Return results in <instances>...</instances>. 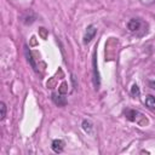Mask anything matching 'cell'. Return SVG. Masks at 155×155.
<instances>
[{
  "label": "cell",
  "instance_id": "cell-3",
  "mask_svg": "<svg viewBox=\"0 0 155 155\" xmlns=\"http://www.w3.org/2000/svg\"><path fill=\"white\" fill-rule=\"evenodd\" d=\"M51 148H52V150H53L54 153L59 154V153H62L63 149H64V142H63L62 139H54V140L52 142Z\"/></svg>",
  "mask_w": 155,
  "mask_h": 155
},
{
  "label": "cell",
  "instance_id": "cell-1",
  "mask_svg": "<svg viewBox=\"0 0 155 155\" xmlns=\"http://www.w3.org/2000/svg\"><path fill=\"white\" fill-rule=\"evenodd\" d=\"M96 33H97V28L94 25H88L85 31V35H84V44H88L94 38Z\"/></svg>",
  "mask_w": 155,
  "mask_h": 155
},
{
  "label": "cell",
  "instance_id": "cell-5",
  "mask_svg": "<svg viewBox=\"0 0 155 155\" xmlns=\"http://www.w3.org/2000/svg\"><path fill=\"white\" fill-rule=\"evenodd\" d=\"M52 99H53V102H54L58 107L65 105V103H67L65 97H63V96H61V94H57V93H53V94H52Z\"/></svg>",
  "mask_w": 155,
  "mask_h": 155
},
{
  "label": "cell",
  "instance_id": "cell-7",
  "mask_svg": "<svg viewBox=\"0 0 155 155\" xmlns=\"http://www.w3.org/2000/svg\"><path fill=\"white\" fill-rule=\"evenodd\" d=\"M82 130H84L86 133L91 134V133H92V130H93V126H92V124H91L90 121L84 120V121H82Z\"/></svg>",
  "mask_w": 155,
  "mask_h": 155
},
{
  "label": "cell",
  "instance_id": "cell-11",
  "mask_svg": "<svg viewBox=\"0 0 155 155\" xmlns=\"http://www.w3.org/2000/svg\"><path fill=\"white\" fill-rule=\"evenodd\" d=\"M149 86L155 90V81H150V82H149Z\"/></svg>",
  "mask_w": 155,
  "mask_h": 155
},
{
  "label": "cell",
  "instance_id": "cell-10",
  "mask_svg": "<svg viewBox=\"0 0 155 155\" xmlns=\"http://www.w3.org/2000/svg\"><path fill=\"white\" fill-rule=\"evenodd\" d=\"M131 93H132V96H139L140 91H139V87H138L136 84L132 86V88H131Z\"/></svg>",
  "mask_w": 155,
  "mask_h": 155
},
{
  "label": "cell",
  "instance_id": "cell-6",
  "mask_svg": "<svg viewBox=\"0 0 155 155\" xmlns=\"http://www.w3.org/2000/svg\"><path fill=\"white\" fill-rule=\"evenodd\" d=\"M24 52H25V56H27L28 62L30 63V65L33 67V69L36 71V70H38V69H36V64H35V62H34V59H33V56H31V53H30V51H29L28 46H24Z\"/></svg>",
  "mask_w": 155,
  "mask_h": 155
},
{
  "label": "cell",
  "instance_id": "cell-8",
  "mask_svg": "<svg viewBox=\"0 0 155 155\" xmlns=\"http://www.w3.org/2000/svg\"><path fill=\"white\" fill-rule=\"evenodd\" d=\"M145 105L149 107V108H155V97L148 96L145 98Z\"/></svg>",
  "mask_w": 155,
  "mask_h": 155
},
{
  "label": "cell",
  "instance_id": "cell-9",
  "mask_svg": "<svg viewBox=\"0 0 155 155\" xmlns=\"http://www.w3.org/2000/svg\"><path fill=\"white\" fill-rule=\"evenodd\" d=\"M0 110H1L0 119H1V120H4V119H5V116H6V105H5V103H4V102H1V103H0Z\"/></svg>",
  "mask_w": 155,
  "mask_h": 155
},
{
  "label": "cell",
  "instance_id": "cell-2",
  "mask_svg": "<svg viewBox=\"0 0 155 155\" xmlns=\"http://www.w3.org/2000/svg\"><path fill=\"white\" fill-rule=\"evenodd\" d=\"M92 65H93V84L94 87L98 88L101 80H99V73H98V68H97V62H96V52L93 53V59H92Z\"/></svg>",
  "mask_w": 155,
  "mask_h": 155
},
{
  "label": "cell",
  "instance_id": "cell-4",
  "mask_svg": "<svg viewBox=\"0 0 155 155\" xmlns=\"http://www.w3.org/2000/svg\"><path fill=\"white\" fill-rule=\"evenodd\" d=\"M140 25H142V22H140L139 19H137V18H132V19L128 22L127 28H128L131 31H137V30L140 28Z\"/></svg>",
  "mask_w": 155,
  "mask_h": 155
}]
</instances>
